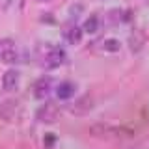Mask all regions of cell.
<instances>
[{
	"label": "cell",
	"instance_id": "8",
	"mask_svg": "<svg viewBox=\"0 0 149 149\" xmlns=\"http://www.w3.org/2000/svg\"><path fill=\"white\" fill-rule=\"evenodd\" d=\"M74 84L71 82H60L58 84V88H56V95H58V99H71V97L74 95Z\"/></svg>",
	"mask_w": 149,
	"mask_h": 149
},
{
	"label": "cell",
	"instance_id": "10",
	"mask_svg": "<svg viewBox=\"0 0 149 149\" xmlns=\"http://www.w3.org/2000/svg\"><path fill=\"white\" fill-rule=\"evenodd\" d=\"M65 39H67L69 43L77 45L78 41L82 39V30H80L78 26H71V28H67V30H65Z\"/></svg>",
	"mask_w": 149,
	"mask_h": 149
},
{
	"label": "cell",
	"instance_id": "12",
	"mask_svg": "<svg viewBox=\"0 0 149 149\" xmlns=\"http://www.w3.org/2000/svg\"><path fill=\"white\" fill-rule=\"evenodd\" d=\"M119 41L118 39H106L104 41V50H108V52H118L119 50Z\"/></svg>",
	"mask_w": 149,
	"mask_h": 149
},
{
	"label": "cell",
	"instance_id": "4",
	"mask_svg": "<svg viewBox=\"0 0 149 149\" xmlns=\"http://www.w3.org/2000/svg\"><path fill=\"white\" fill-rule=\"evenodd\" d=\"M60 116V108L54 104V102H47L43 104L39 110H37V119L41 123H54Z\"/></svg>",
	"mask_w": 149,
	"mask_h": 149
},
{
	"label": "cell",
	"instance_id": "11",
	"mask_svg": "<svg viewBox=\"0 0 149 149\" xmlns=\"http://www.w3.org/2000/svg\"><path fill=\"white\" fill-rule=\"evenodd\" d=\"M84 32H88V34H95L97 30H99V19H97L95 15H91V17H88L86 19V22H84V28H82Z\"/></svg>",
	"mask_w": 149,
	"mask_h": 149
},
{
	"label": "cell",
	"instance_id": "7",
	"mask_svg": "<svg viewBox=\"0 0 149 149\" xmlns=\"http://www.w3.org/2000/svg\"><path fill=\"white\" fill-rule=\"evenodd\" d=\"M50 88H52L50 78H39V80L34 84V95L37 99H45V97H49Z\"/></svg>",
	"mask_w": 149,
	"mask_h": 149
},
{
	"label": "cell",
	"instance_id": "9",
	"mask_svg": "<svg viewBox=\"0 0 149 149\" xmlns=\"http://www.w3.org/2000/svg\"><path fill=\"white\" fill-rule=\"evenodd\" d=\"M15 108H17V102L15 101H6L2 106H0V118L2 119H13V114H15Z\"/></svg>",
	"mask_w": 149,
	"mask_h": 149
},
{
	"label": "cell",
	"instance_id": "13",
	"mask_svg": "<svg viewBox=\"0 0 149 149\" xmlns=\"http://www.w3.org/2000/svg\"><path fill=\"white\" fill-rule=\"evenodd\" d=\"M54 142H56V138L52 136V134H49V136L45 138V146H47V147H52V143H54Z\"/></svg>",
	"mask_w": 149,
	"mask_h": 149
},
{
	"label": "cell",
	"instance_id": "1",
	"mask_svg": "<svg viewBox=\"0 0 149 149\" xmlns=\"http://www.w3.org/2000/svg\"><path fill=\"white\" fill-rule=\"evenodd\" d=\"M90 132L97 138H121V136H132L130 130H125L121 127H114V125L106 123H97L90 129Z\"/></svg>",
	"mask_w": 149,
	"mask_h": 149
},
{
	"label": "cell",
	"instance_id": "2",
	"mask_svg": "<svg viewBox=\"0 0 149 149\" xmlns=\"http://www.w3.org/2000/svg\"><path fill=\"white\" fill-rule=\"evenodd\" d=\"M65 62V50L60 47H50L43 56V65L47 69H56Z\"/></svg>",
	"mask_w": 149,
	"mask_h": 149
},
{
	"label": "cell",
	"instance_id": "6",
	"mask_svg": "<svg viewBox=\"0 0 149 149\" xmlns=\"http://www.w3.org/2000/svg\"><path fill=\"white\" fill-rule=\"evenodd\" d=\"M19 86V73L15 71V69H9V71L4 73L2 77V88L6 91H15Z\"/></svg>",
	"mask_w": 149,
	"mask_h": 149
},
{
	"label": "cell",
	"instance_id": "5",
	"mask_svg": "<svg viewBox=\"0 0 149 149\" xmlns=\"http://www.w3.org/2000/svg\"><path fill=\"white\" fill-rule=\"evenodd\" d=\"M93 108V101H91V97L90 95H84L80 97L77 102H73V106H71V114L74 116H84V114H88Z\"/></svg>",
	"mask_w": 149,
	"mask_h": 149
},
{
	"label": "cell",
	"instance_id": "3",
	"mask_svg": "<svg viewBox=\"0 0 149 149\" xmlns=\"http://www.w3.org/2000/svg\"><path fill=\"white\" fill-rule=\"evenodd\" d=\"M19 52H17V47L11 39H0V62L4 63H13L17 62Z\"/></svg>",
	"mask_w": 149,
	"mask_h": 149
}]
</instances>
